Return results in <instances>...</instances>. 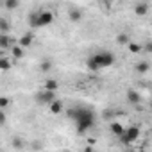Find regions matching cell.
I'll use <instances>...</instances> for the list:
<instances>
[{"instance_id": "obj_28", "label": "cell", "mask_w": 152, "mask_h": 152, "mask_svg": "<svg viewBox=\"0 0 152 152\" xmlns=\"http://www.w3.org/2000/svg\"><path fill=\"white\" fill-rule=\"evenodd\" d=\"M99 2H100V4H102L106 9H109V7L113 6V2H115V0H99Z\"/></svg>"}, {"instance_id": "obj_23", "label": "cell", "mask_w": 152, "mask_h": 152, "mask_svg": "<svg viewBox=\"0 0 152 152\" xmlns=\"http://www.w3.org/2000/svg\"><path fill=\"white\" fill-rule=\"evenodd\" d=\"M50 68H52V63H50L48 59H45V61L39 63V70H41V72H48Z\"/></svg>"}, {"instance_id": "obj_13", "label": "cell", "mask_w": 152, "mask_h": 152, "mask_svg": "<svg viewBox=\"0 0 152 152\" xmlns=\"http://www.w3.org/2000/svg\"><path fill=\"white\" fill-rule=\"evenodd\" d=\"M9 47H13V38L9 34H0V48L6 50Z\"/></svg>"}, {"instance_id": "obj_26", "label": "cell", "mask_w": 152, "mask_h": 152, "mask_svg": "<svg viewBox=\"0 0 152 152\" xmlns=\"http://www.w3.org/2000/svg\"><path fill=\"white\" fill-rule=\"evenodd\" d=\"M9 106V99L7 97H2V99H0V109H6Z\"/></svg>"}, {"instance_id": "obj_1", "label": "cell", "mask_w": 152, "mask_h": 152, "mask_svg": "<svg viewBox=\"0 0 152 152\" xmlns=\"http://www.w3.org/2000/svg\"><path fill=\"white\" fill-rule=\"evenodd\" d=\"M95 111L90 109V107H77V111H75V131H77V134H86V131H90L93 125H95Z\"/></svg>"}, {"instance_id": "obj_5", "label": "cell", "mask_w": 152, "mask_h": 152, "mask_svg": "<svg viewBox=\"0 0 152 152\" xmlns=\"http://www.w3.org/2000/svg\"><path fill=\"white\" fill-rule=\"evenodd\" d=\"M54 22V15L50 11H39V25L41 27H47Z\"/></svg>"}, {"instance_id": "obj_6", "label": "cell", "mask_w": 152, "mask_h": 152, "mask_svg": "<svg viewBox=\"0 0 152 152\" xmlns=\"http://www.w3.org/2000/svg\"><path fill=\"white\" fill-rule=\"evenodd\" d=\"M32 41H34V34H32L31 31H29V32H23V34H22V38L18 39V43H20L23 48H29V47L32 45Z\"/></svg>"}, {"instance_id": "obj_7", "label": "cell", "mask_w": 152, "mask_h": 152, "mask_svg": "<svg viewBox=\"0 0 152 152\" xmlns=\"http://www.w3.org/2000/svg\"><path fill=\"white\" fill-rule=\"evenodd\" d=\"M127 102H129L131 106H138V104L141 102V95H140V91H136V90H129V91H127Z\"/></svg>"}, {"instance_id": "obj_12", "label": "cell", "mask_w": 152, "mask_h": 152, "mask_svg": "<svg viewBox=\"0 0 152 152\" xmlns=\"http://www.w3.org/2000/svg\"><path fill=\"white\" fill-rule=\"evenodd\" d=\"M109 131H111V132H113L115 136H120V134H122V132L125 131V127H124V125H122L120 122H116V120H113V122L109 124Z\"/></svg>"}, {"instance_id": "obj_29", "label": "cell", "mask_w": 152, "mask_h": 152, "mask_svg": "<svg viewBox=\"0 0 152 152\" xmlns=\"http://www.w3.org/2000/svg\"><path fill=\"white\" fill-rule=\"evenodd\" d=\"M41 147H43L41 143H34V145H32V148H41Z\"/></svg>"}, {"instance_id": "obj_16", "label": "cell", "mask_w": 152, "mask_h": 152, "mask_svg": "<svg viewBox=\"0 0 152 152\" xmlns=\"http://www.w3.org/2000/svg\"><path fill=\"white\" fill-rule=\"evenodd\" d=\"M43 88H45V90H50V91H57V90H59V83H57L56 79H47V81L43 83Z\"/></svg>"}, {"instance_id": "obj_22", "label": "cell", "mask_w": 152, "mask_h": 152, "mask_svg": "<svg viewBox=\"0 0 152 152\" xmlns=\"http://www.w3.org/2000/svg\"><path fill=\"white\" fill-rule=\"evenodd\" d=\"M9 32V22L6 18H0V34H7Z\"/></svg>"}, {"instance_id": "obj_20", "label": "cell", "mask_w": 152, "mask_h": 152, "mask_svg": "<svg viewBox=\"0 0 152 152\" xmlns=\"http://www.w3.org/2000/svg\"><path fill=\"white\" fill-rule=\"evenodd\" d=\"M127 47H129V52H132V54H141L143 52V45H140V43H132L131 41Z\"/></svg>"}, {"instance_id": "obj_10", "label": "cell", "mask_w": 152, "mask_h": 152, "mask_svg": "<svg viewBox=\"0 0 152 152\" xmlns=\"http://www.w3.org/2000/svg\"><path fill=\"white\" fill-rule=\"evenodd\" d=\"M147 13H148V4L147 2H138L134 6V15L136 16H145Z\"/></svg>"}, {"instance_id": "obj_9", "label": "cell", "mask_w": 152, "mask_h": 152, "mask_svg": "<svg viewBox=\"0 0 152 152\" xmlns=\"http://www.w3.org/2000/svg\"><path fill=\"white\" fill-rule=\"evenodd\" d=\"M68 18H70L72 23H79L83 20V11L81 9H70L68 11Z\"/></svg>"}, {"instance_id": "obj_11", "label": "cell", "mask_w": 152, "mask_h": 152, "mask_svg": "<svg viewBox=\"0 0 152 152\" xmlns=\"http://www.w3.org/2000/svg\"><path fill=\"white\" fill-rule=\"evenodd\" d=\"M64 111V104L59 100V99H56L52 104H50V113L52 115H59V113H63Z\"/></svg>"}, {"instance_id": "obj_25", "label": "cell", "mask_w": 152, "mask_h": 152, "mask_svg": "<svg viewBox=\"0 0 152 152\" xmlns=\"http://www.w3.org/2000/svg\"><path fill=\"white\" fill-rule=\"evenodd\" d=\"M6 120H7V116H6V109H0V125H6Z\"/></svg>"}, {"instance_id": "obj_19", "label": "cell", "mask_w": 152, "mask_h": 152, "mask_svg": "<svg viewBox=\"0 0 152 152\" xmlns=\"http://www.w3.org/2000/svg\"><path fill=\"white\" fill-rule=\"evenodd\" d=\"M116 43H118V45H129V43H131V39H129V34H125V32H120V34L116 36Z\"/></svg>"}, {"instance_id": "obj_30", "label": "cell", "mask_w": 152, "mask_h": 152, "mask_svg": "<svg viewBox=\"0 0 152 152\" xmlns=\"http://www.w3.org/2000/svg\"><path fill=\"white\" fill-rule=\"evenodd\" d=\"M148 107H150V109H152V99H150V104H148Z\"/></svg>"}, {"instance_id": "obj_17", "label": "cell", "mask_w": 152, "mask_h": 152, "mask_svg": "<svg viewBox=\"0 0 152 152\" xmlns=\"http://www.w3.org/2000/svg\"><path fill=\"white\" fill-rule=\"evenodd\" d=\"M136 72L138 73H147L148 70H150V63L148 61H140V63H136Z\"/></svg>"}, {"instance_id": "obj_15", "label": "cell", "mask_w": 152, "mask_h": 152, "mask_svg": "<svg viewBox=\"0 0 152 152\" xmlns=\"http://www.w3.org/2000/svg\"><path fill=\"white\" fill-rule=\"evenodd\" d=\"M86 68H88L90 72H100V66L97 64V61H95L93 56H90V57L86 59Z\"/></svg>"}, {"instance_id": "obj_24", "label": "cell", "mask_w": 152, "mask_h": 152, "mask_svg": "<svg viewBox=\"0 0 152 152\" xmlns=\"http://www.w3.org/2000/svg\"><path fill=\"white\" fill-rule=\"evenodd\" d=\"M13 147H15V148H23V141H22V138H15V140H13Z\"/></svg>"}, {"instance_id": "obj_3", "label": "cell", "mask_w": 152, "mask_h": 152, "mask_svg": "<svg viewBox=\"0 0 152 152\" xmlns=\"http://www.w3.org/2000/svg\"><path fill=\"white\" fill-rule=\"evenodd\" d=\"M118 138H120V141H122L124 145H131V143H134V141L140 138V127H138V125H131V127H127Z\"/></svg>"}, {"instance_id": "obj_21", "label": "cell", "mask_w": 152, "mask_h": 152, "mask_svg": "<svg viewBox=\"0 0 152 152\" xmlns=\"http://www.w3.org/2000/svg\"><path fill=\"white\" fill-rule=\"evenodd\" d=\"M11 66H13V63H11L7 57H2V59H0V70H2V72L11 70Z\"/></svg>"}, {"instance_id": "obj_27", "label": "cell", "mask_w": 152, "mask_h": 152, "mask_svg": "<svg viewBox=\"0 0 152 152\" xmlns=\"http://www.w3.org/2000/svg\"><path fill=\"white\" fill-rule=\"evenodd\" d=\"M143 52H145V54H152V41H147V43L143 45Z\"/></svg>"}, {"instance_id": "obj_8", "label": "cell", "mask_w": 152, "mask_h": 152, "mask_svg": "<svg viewBox=\"0 0 152 152\" xmlns=\"http://www.w3.org/2000/svg\"><path fill=\"white\" fill-rule=\"evenodd\" d=\"M27 22H29V27H31V29H38V27H41V25H39V11H32V13L29 15Z\"/></svg>"}, {"instance_id": "obj_18", "label": "cell", "mask_w": 152, "mask_h": 152, "mask_svg": "<svg viewBox=\"0 0 152 152\" xmlns=\"http://www.w3.org/2000/svg\"><path fill=\"white\" fill-rule=\"evenodd\" d=\"M18 6H20V0H6L4 2V7L7 11H15V9H18Z\"/></svg>"}, {"instance_id": "obj_14", "label": "cell", "mask_w": 152, "mask_h": 152, "mask_svg": "<svg viewBox=\"0 0 152 152\" xmlns=\"http://www.w3.org/2000/svg\"><path fill=\"white\" fill-rule=\"evenodd\" d=\"M11 56H13V59H22L23 57V47L18 43V45H13L11 47Z\"/></svg>"}, {"instance_id": "obj_2", "label": "cell", "mask_w": 152, "mask_h": 152, "mask_svg": "<svg viewBox=\"0 0 152 152\" xmlns=\"http://www.w3.org/2000/svg\"><path fill=\"white\" fill-rule=\"evenodd\" d=\"M93 57H95L97 64L100 66V70H102V68H107V66H111V64H115V61H116L115 54H113V52H109V50L95 52V54H93Z\"/></svg>"}, {"instance_id": "obj_4", "label": "cell", "mask_w": 152, "mask_h": 152, "mask_svg": "<svg viewBox=\"0 0 152 152\" xmlns=\"http://www.w3.org/2000/svg\"><path fill=\"white\" fill-rule=\"evenodd\" d=\"M56 93H57V91H50V90H45V88H43L41 91H38V93L34 95V99H36V102L41 104V106H47V104L50 106V104L56 100Z\"/></svg>"}]
</instances>
